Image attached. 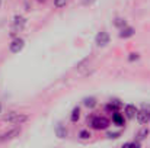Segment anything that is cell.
Masks as SVG:
<instances>
[{
    "label": "cell",
    "instance_id": "6da1fadb",
    "mask_svg": "<svg viewBox=\"0 0 150 148\" xmlns=\"http://www.w3.org/2000/svg\"><path fill=\"white\" fill-rule=\"evenodd\" d=\"M3 119H4L6 122H9V123H13V125H22L23 122L28 121V115H25V113H18V112H10V113H7Z\"/></svg>",
    "mask_w": 150,
    "mask_h": 148
},
{
    "label": "cell",
    "instance_id": "7a4b0ae2",
    "mask_svg": "<svg viewBox=\"0 0 150 148\" xmlns=\"http://www.w3.org/2000/svg\"><path fill=\"white\" fill-rule=\"evenodd\" d=\"M109 119L108 118H105V116H95V118H92V121H91V125H92V128L93 129H96V131H102V129H106L108 126H109Z\"/></svg>",
    "mask_w": 150,
    "mask_h": 148
},
{
    "label": "cell",
    "instance_id": "3957f363",
    "mask_svg": "<svg viewBox=\"0 0 150 148\" xmlns=\"http://www.w3.org/2000/svg\"><path fill=\"white\" fill-rule=\"evenodd\" d=\"M109 41H111L109 34H108V32H105V31H100V32H98V35L95 36V44H96L98 47H100V48L106 47V45L109 44Z\"/></svg>",
    "mask_w": 150,
    "mask_h": 148
},
{
    "label": "cell",
    "instance_id": "277c9868",
    "mask_svg": "<svg viewBox=\"0 0 150 148\" xmlns=\"http://www.w3.org/2000/svg\"><path fill=\"white\" fill-rule=\"evenodd\" d=\"M25 47V39H22V38H15L12 42H10V45H9V49H10V52H13V54H18V52H21L22 49Z\"/></svg>",
    "mask_w": 150,
    "mask_h": 148
},
{
    "label": "cell",
    "instance_id": "5b68a950",
    "mask_svg": "<svg viewBox=\"0 0 150 148\" xmlns=\"http://www.w3.org/2000/svg\"><path fill=\"white\" fill-rule=\"evenodd\" d=\"M121 106H122V103H121V100H118V99H112L106 106H105V112L106 113H114V112H118L120 109H121Z\"/></svg>",
    "mask_w": 150,
    "mask_h": 148
},
{
    "label": "cell",
    "instance_id": "8992f818",
    "mask_svg": "<svg viewBox=\"0 0 150 148\" xmlns=\"http://www.w3.org/2000/svg\"><path fill=\"white\" fill-rule=\"evenodd\" d=\"M137 122L140 123V125H147L150 122V110H140V112H137Z\"/></svg>",
    "mask_w": 150,
    "mask_h": 148
},
{
    "label": "cell",
    "instance_id": "52a82bcc",
    "mask_svg": "<svg viewBox=\"0 0 150 148\" xmlns=\"http://www.w3.org/2000/svg\"><path fill=\"white\" fill-rule=\"evenodd\" d=\"M19 134H21V128L18 129H12V131H9V132H6V134H3L1 137H0V141H10V140H13V138H16V137H19Z\"/></svg>",
    "mask_w": 150,
    "mask_h": 148
},
{
    "label": "cell",
    "instance_id": "ba28073f",
    "mask_svg": "<svg viewBox=\"0 0 150 148\" xmlns=\"http://www.w3.org/2000/svg\"><path fill=\"white\" fill-rule=\"evenodd\" d=\"M25 23H26V19H25L23 16H21V15H16V16L13 18V29H16V31H21V29L25 26Z\"/></svg>",
    "mask_w": 150,
    "mask_h": 148
},
{
    "label": "cell",
    "instance_id": "9c48e42d",
    "mask_svg": "<svg viewBox=\"0 0 150 148\" xmlns=\"http://www.w3.org/2000/svg\"><path fill=\"white\" fill-rule=\"evenodd\" d=\"M137 107L134 106V105H127L125 106V109H124V113H125V118L127 119H134L136 116H137Z\"/></svg>",
    "mask_w": 150,
    "mask_h": 148
},
{
    "label": "cell",
    "instance_id": "30bf717a",
    "mask_svg": "<svg viewBox=\"0 0 150 148\" xmlns=\"http://www.w3.org/2000/svg\"><path fill=\"white\" fill-rule=\"evenodd\" d=\"M134 34H136V31L131 26H124V28L120 29V38H124V39L125 38H131Z\"/></svg>",
    "mask_w": 150,
    "mask_h": 148
},
{
    "label": "cell",
    "instance_id": "8fae6325",
    "mask_svg": "<svg viewBox=\"0 0 150 148\" xmlns=\"http://www.w3.org/2000/svg\"><path fill=\"white\" fill-rule=\"evenodd\" d=\"M112 122H114V125H117V126H124V125H125L124 115L120 113V112H114V113H112Z\"/></svg>",
    "mask_w": 150,
    "mask_h": 148
},
{
    "label": "cell",
    "instance_id": "7c38bea8",
    "mask_svg": "<svg viewBox=\"0 0 150 148\" xmlns=\"http://www.w3.org/2000/svg\"><path fill=\"white\" fill-rule=\"evenodd\" d=\"M55 135H57L58 138H66V137H67V129H66L61 123H58V125L55 126Z\"/></svg>",
    "mask_w": 150,
    "mask_h": 148
},
{
    "label": "cell",
    "instance_id": "4fadbf2b",
    "mask_svg": "<svg viewBox=\"0 0 150 148\" xmlns=\"http://www.w3.org/2000/svg\"><path fill=\"white\" fill-rule=\"evenodd\" d=\"M79 118H80V107H79V106H76V107L71 110L70 121H71V122H77V121H79Z\"/></svg>",
    "mask_w": 150,
    "mask_h": 148
},
{
    "label": "cell",
    "instance_id": "5bb4252c",
    "mask_svg": "<svg viewBox=\"0 0 150 148\" xmlns=\"http://www.w3.org/2000/svg\"><path fill=\"white\" fill-rule=\"evenodd\" d=\"M83 105L89 109H93L96 106V99L95 97H85L83 99Z\"/></svg>",
    "mask_w": 150,
    "mask_h": 148
},
{
    "label": "cell",
    "instance_id": "9a60e30c",
    "mask_svg": "<svg viewBox=\"0 0 150 148\" xmlns=\"http://www.w3.org/2000/svg\"><path fill=\"white\" fill-rule=\"evenodd\" d=\"M114 25L117 26V28H124V26H127V22H125V19H122V18H117L115 20H114Z\"/></svg>",
    "mask_w": 150,
    "mask_h": 148
},
{
    "label": "cell",
    "instance_id": "2e32d148",
    "mask_svg": "<svg viewBox=\"0 0 150 148\" xmlns=\"http://www.w3.org/2000/svg\"><path fill=\"white\" fill-rule=\"evenodd\" d=\"M91 137H92V134H91L88 129H82V131L79 132V138H80V140H89Z\"/></svg>",
    "mask_w": 150,
    "mask_h": 148
},
{
    "label": "cell",
    "instance_id": "e0dca14e",
    "mask_svg": "<svg viewBox=\"0 0 150 148\" xmlns=\"http://www.w3.org/2000/svg\"><path fill=\"white\" fill-rule=\"evenodd\" d=\"M147 135H149V129H147V128H143V129L137 134V140H139V141H143Z\"/></svg>",
    "mask_w": 150,
    "mask_h": 148
},
{
    "label": "cell",
    "instance_id": "ac0fdd59",
    "mask_svg": "<svg viewBox=\"0 0 150 148\" xmlns=\"http://www.w3.org/2000/svg\"><path fill=\"white\" fill-rule=\"evenodd\" d=\"M67 4V0H54V6L57 7V9H61V7H64Z\"/></svg>",
    "mask_w": 150,
    "mask_h": 148
},
{
    "label": "cell",
    "instance_id": "d6986e66",
    "mask_svg": "<svg viewBox=\"0 0 150 148\" xmlns=\"http://www.w3.org/2000/svg\"><path fill=\"white\" fill-rule=\"evenodd\" d=\"M120 135H121L120 132H108L106 134V137L111 138V140H117V138H120Z\"/></svg>",
    "mask_w": 150,
    "mask_h": 148
},
{
    "label": "cell",
    "instance_id": "ffe728a7",
    "mask_svg": "<svg viewBox=\"0 0 150 148\" xmlns=\"http://www.w3.org/2000/svg\"><path fill=\"white\" fill-rule=\"evenodd\" d=\"M142 145L140 144V141H134V142H125L124 144V147H136V148H139Z\"/></svg>",
    "mask_w": 150,
    "mask_h": 148
},
{
    "label": "cell",
    "instance_id": "44dd1931",
    "mask_svg": "<svg viewBox=\"0 0 150 148\" xmlns=\"http://www.w3.org/2000/svg\"><path fill=\"white\" fill-rule=\"evenodd\" d=\"M134 60H139V54H130V57H128V61H134Z\"/></svg>",
    "mask_w": 150,
    "mask_h": 148
},
{
    "label": "cell",
    "instance_id": "7402d4cb",
    "mask_svg": "<svg viewBox=\"0 0 150 148\" xmlns=\"http://www.w3.org/2000/svg\"><path fill=\"white\" fill-rule=\"evenodd\" d=\"M96 0H82V3L85 4V6H89V4H92V3H95Z\"/></svg>",
    "mask_w": 150,
    "mask_h": 148
},
{
    "label": "cell",
    "instance_id": "603a6c76",
    "mask_svg": "<svg viewBox=\"0 0 150 148\" xmlns=\"http://www.w3.org/2000/svg\"><path fill=\"white\" fill-rule=\"evenodd\" d=\"M37 1H40V3H45L47 0H37Z\"/></svg>",
    "mask_w": 150,
    "mask_h": 148
},
{
    "label": "cell",
    "instance_id": "cb8c5ba5",
    "mask_svg": "<svg viewBox=\"0 0 150 148\" xmlns=\"http://www.w3.org/2000/svg\"><path fill=\"white\" fill-rule=\"evenodd\" d=\"M0 113H1V106H0Z\"/></svg>",
    "mask_w": 150,
    "mask_h": 148
},
{
    "label": "cell",
    "instance_id": "d4e9b609",
    "mask_svg": "<svg viewBox=\"0 0 150 148\" xmlns=\"http://www.w3.org/2000/svg\"><path fill=\"white\" fill-rule=\"evenodd\" d=\"M0 6H1V0H0Z\"/></svg>",
    "mask_w": 150,
    "mask_h": 148
}]
</instances>
